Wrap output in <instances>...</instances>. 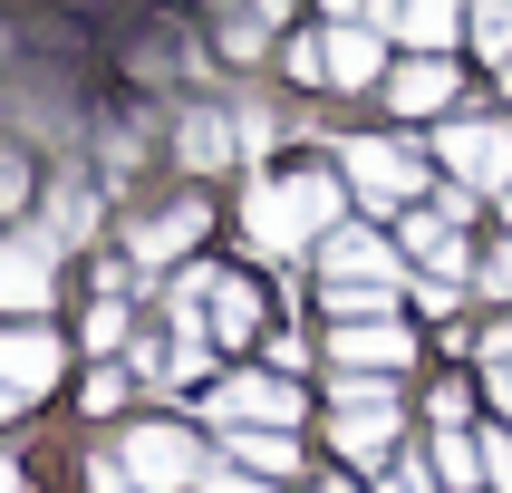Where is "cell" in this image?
<instances>
[{"label": "cell", "mask_w": 512, "mask_h": 493, "mask_svg": "<svg viewBox=\"0 0 512 493\" xmlns=\"http://www.w3.org/2000/svg\"><path fill=\"white\" fill-rule=\"evenodd\" d=\"M203 493H261L252 474H203Z\"/></svg>", "instance_id": "23"}, {"label": "cell", "mask_w": 512, "mask_h": 493, "mask_svg": "<svg viewBox=\"0 0 512 493\" xmlns=\"http://www.w3.org/2000/svg\"><path fill=\"white\" fill-rule=\"evenodd\" d=\"M484 290H512V252H493V261H484Z\"/></svg>", "instance_id": "24"}, {"label": "cell", "mask_w": 512, "mask_h": 493, "mask_svg": "<svg viewBox=\"0 0 512 493\" xmlns=\"http://www.w3.org/2000/svg\"><path fill=\"white\" fill-rule=\"evenodd\" d=\"M0 310H49V242L39 232L0 242Z\"/></svg>", "instance_id": "2"}, {"label": "cell", "mask_w": 512, "mask_h": 493, "mask_svg": "<svg viewBox=\"0 0 512 493\" xmlns=\"http://www.w3.org/2000/svg\"><path fill=\"white\" fill-rule=\"evenodd\" d=\"M503 87H512V68H503Z\"/></svg>", "instance_id": "31"}, {"label": "cell", "mask_w": 512, "mask_h": 493, "mask_svg": "<svg viewBox=\"0 0 512 493\" xmlns=\"http://www.w3.org/2000/svg\"><path fill=\"white\" fill-rule=\"evenodd\" d=\"M484 484L512 493V435H484Z\"/></svg>", "instance_id": "21"}, {"label": "cell", "mask_w": 512, "mask_h": 493, "mask_svg": "<svg viewBox=\"0 0 512 493\" xmlns=\"http://www.w3.org/2000/svg\"><path fill=\"white\" fill-rule=\"evenodd\" d=\"M445 165L474 174V184H512V126H455L445 136Z\"/></svg>", "instance_id": "5"}, {"label": "cell", "mask_w": 512, "mask_h": 493, "mask_svg": "<svg viewBox=\"0 0 512 493\" xmlns=\"http://www.w3.org/2000/svg\"><path fill=\"white\" fill-rule=\"evenodd\" d=\"M126 464H136V484H155V493H174V484H203L194 435H174V426H136V435H126Z\"/></svg>", "instance_id": "1"}, {"label": "cell", "mask_w": 512, "mask_h": 493, "mask_svg": "<svg viewBox=\"0 0 512 493\" xmlns=\"http://www.w3.org/2000/svg\"><path fill=\"white\" fill-rule=\"evenodd\" d=\"M232 464H252V474H271V484H281L300 455H290V435H281V426H271V435H261V426H232Z\"/></svg>", "instance_id": "12"}, {"label": "cell", "mask_w": 512, "mask_h": 493, "mask_svg": "<svg viewBox=\"0 0 512 493\" xmlns=\"http://www.w3.org/2000/svg\"><path fill=\"white\" fill-rule=\"evenodd\" d=\"M329 10H339V20H348V10H358V20H377V10H387V0H329Z\"/></svg>", "instance_id": "25"}, {"label": "cell", "mask_w": 512, "mask_h": 493, "mask_svg": "<svg viewBox=\"0 0 512 493\" xmlns=\"http://www.w3.org/2000/svg\"><path fill=\"white\" fill-rule=\"evenodd\" d=\"M194 232H203V213L184 203V213H165V223H145V232H136V252H145V261H174L184 242H194Z\"/></svg>", "instance_id": "15"}, {"label": "cell", "mask_w": 512, "mask_h": 493, "mask_svg": "<svg viewBox=\"0 0 512 493\" xmlns=\"http://www.w3.org/2000/svg\"><path fill=\"white\" fill-rule=\"evenodd\" d=\"M281 194H290V213H300V232H329V223H339V174H290Z\"/></svg>", "instance_id": "11"}, {"label": "cell", "mask_w": 512, "mask_h": 493, "mask_svg": "<svg viewBox=\"0 0 512 493\" xmlns=\"http://www.w3.org/2000/svg\"><path fill=\"white\" fill-rule=\"evenodd\" d=\"M223 116H194V126H184V165H223Z\"/></svg>", "instance_id": "18"}, {"label": "cell", "mask_w": 512, "mask_h": 493, "mask_svg": "<svg viewBox=\"0 0 512 493\" xmlns=\"http://www.w3.org/2000/svg\"><path fill=\"white\" fill-rule=\"evenodd\" d=\"M339 358H358V368H397L406 329H387V319H339Z\"/></svg>", "instance_id": "9"}, {"label": "cell", "mask_w": 512, "mask_h": 493, "mask_svg": "<svg viewBox=\"0 0 512 493\" xmlns=\"http://www.w3.org/2000/svg\"><path fill=\"white\" fill-rule=\"evenodd\" d=\"M252 319H261V300L242 281H213V329H223V339H252Z\"/></svg>", "instance_id": "16"}, {"label": "cell", "mask_w": 512, "mask_h": 493, "mask_svg": "<svg viewBox=\"0 0 512 493\" xmlns=\"http://www.w3.org/2000/svg\"><path fill=\"white\" fill-rule=\"evenodd\" d=\"M387 97H397V116H426V107L455 97V68H445V58H406L397 78H387Z\"/></svg>", "instance_id": "7"}, {"label": "cell", "mask_w": 512, "mask_h": 493, "mask_svg": "<svg viewBox=\"0 0 512 493\" xmlns=\"http://www.w3.org/2000/svg\"><path fill=\"white\" fill-rule=\"evenodd\" d=\"M474 39H484V58L512 49V0H484V10H474Z\"/></svg>", "instance_id": "19"}, {"label": "cell", "mask_w": 512, "mask_h": 493, "mask_svg": "<svg viewBox=\"0 0 512 493\" xmlns=\"http://www.w3.org/2000/svg\"><path fill=\"white\" fill-rule=\"evenodd\" d=\"M329 68H339L329 87H368V78H377V29H348V20H339V39H329Z\"/></svg>", "instance_id": "13"}, {"label": "cell", "mask_w": 512, "mask_h": 493, "mask_svg": "<svg viewBox=\"0 0 512 493\" xmlns=\"http://www.w3.org/2000/svg\"><path fill=\"white\" fill-rule=\"evenodd\" d=\"M329 493H348V484H329Z\"/></svg>", "instance_id": "30"}, {"label": "cell", "mask_w": 512, "mask_h": 493, "mask_svg": "<svg viewBox=\"0 0 512 493\" xmlns=\"http://www.w3.org/2000/svg\"><path fill=\"white\" fill-rule=\"evenodd\" d=\"M223 426H290L300 416V387H271V377H232L223 397H213Z\"/></svg>", "instance_id": "4"}, {"label": "cell", "mask_w": 512, "mask_h": 493, "mask_svg": "<svg viewBox=\"0 0 512 493\" xmlns=\"http://www.w3.org/2000/svg\"><path fill=\"white\" fill-rule=\"evenodd\" d=\"M348 184H358V194H377V203H397V194H416V184H426V165H416V155H406V145H348Z\"/></svg>", "instance_id": "3"}, {"label": "cell", "mask_w": 512, "mask_h": 493, "mask_svg": "<svg viewBox=\"0 0 512 493\" xmlns=\"http://www.w3.org/2000/svg\"><path fill=\"white\" fill-rule=\"evenodd\" d=\"M329 281H358V290H387V252H377L368 232H339V242H329Z\"/></svg>", "instance_id": "10"}, {"label": "cell", "mask_w": 512, "mask_h": 493, "mask_svg": "<svg viewBox=\"0 0 512 493\" xmlns=\"http://www.w3.org/2000/svg\"><path fill=\"white\" fill-rule=\"evenodd\" d=\"M87 484H97V493H136V464H126V455H97V464H87Z\"/></svg>", "instance_id": "20"}, {"label": "cell", "mask_w": 512, "mask_h": 493, "mask_svg": "<svg viewBox=\"0 0 512 493\" xmlns=\"http://www.w3.org/2000/svg\"><path fill=\"white\" fill-rule=\"evenodd\" d=\"M387 493H426V484H416V474H406V464H397V474H387Z\"/></svg>", "instance_id": "27"}, {"label": "cell", "mask_w": 512, "mask_h": 493, "mask_svg": "<svg viewBox=\"0 0 512 493\" xmlns=\"http://www.w3.org/2000/svg\"><path fill=\"white\" fill-rule=\"evenodd\" d=\"M0 377H10L20 397H39V387L58 377V339L49 329H0Z\"/></svg>", "instance_id": "6"}, {"label": "cell", "mask_w": 512, "mask_h": 493, "mask_svg": "<svg viewBox=\"0 0 512 493\" xmlns=\"http://www.w3.org/2000/svg\"><path fill=\"white\" fill-rule=\"evenodd\" d=\"M87 406H97V416H107V406H126V377H116V368H97V377H87Z\"/></svg>", "instance_id": "22"}, {"label": "cell", "mask_w": 512, "mask_h": 493, "mask_svg": "<svg viewBox=\"0 0 512 493\" xmlns=\"http://www.w3.org/2000/svg\"><path fill=\"white\" fill-rule=\"evenodd\" d=\"M20 406H29V397H20V387H10V377H0V416H20Z\"/></svg>", "instance_id": "26"}, {"label": "cell", "mask_w": 512, "mask_h": 493, "mask_svg": "<svg viewBox=\"0 0 512 493\" xmlns=\"http://www.w3.org/2000/svg\"><path fill=\"white\" fill-rule=\"evenodd\" d=\"M397 29L416 39V49H445V39H455V0H406Z\"/></svg>", "instance_id": "14"}, {"label": "cell", "mask_w": 512, "mask_h": 493, "mask_svg": "<svg viewBox=\"0 0 512 493\" xmlns=\"http://www.w3.org/2000/svg\"><path fill=\"white\" fill-rule=\"evenodd\" d=\"M10 484H20V464H10V455H0V493H10Z\"/></svg>", "instance_id": "28"}, {"label": "cell", "mask_w": 512, "mask_h": 493, "mask_svg": "<svg viewBox=\"0 0 512 493\" xmlns=\"http://www.w3.org/2000/svg\"><path fill=\"white\" fill-rule=\"evenodd\" d=\"M242 223H252V242H261V252H290V242H300V213H290V194H281V184H252Z\"/></svg>", "instance_id": "8"}, {"label": "cell", "mask_w": 512, "mask_h": 493, "mask_svg": "<svg viewBox=\"0 0 512 493\" xmlns=\"http://www.w3.org/2000/svg\"><path fill=\"white\" fill-rule=\"evenodd\" d=\"M406 252H416V261H435V271H455V261H464V242H455L445 223H426V213H416V223H406Z\"/></svg>", "instance_id": "17"}, {"label": "cell", "mask_w": 512, "mask_h": 493, "mask_svg": "<svg viewBox=\"0 0 512 493\" xmlns=\"http://www.w3.org/2000/svg\"><path fill=\"white\" fill-rule=\"evenodd\" d=\"M493 397H503V416H512V377H503V387H493Z\"/></svg>", "instance_id": "29"}]
</instances>
